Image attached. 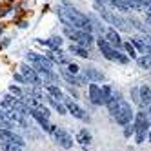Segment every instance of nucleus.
<instances>
[{
	"label": "nucleus",
	"mask_w": 151,
	"mask_h": 151,
	"mask_svg": "<svg viewBox=\"0 0 151 151\" xmlns=\"http://www.w3.org/2000/svg\"><path fill=\"white\" fill-rule=\"evenodd\" d=\"M57 13L60 17V20L66 26H71V27H77V29H84V31H93V26H91V20L82 15L80 11H77L75 7H58Z\"/></svg>",
	"instance_id": "1"
},
{
	"label": "nucleus",
	"mask_w": 151,
	"mask_h": 151,
	"mask_svg": "<svg viewBox=\"0 0 151 151\" xmlns=\"http://www.w3.org/2000/svg\"><path fill=\"white\" fill-rule=\"evenodd\" d=\"M64 35H66L68 38H71V40H75L77 44H80V46H91L93 44V35L89 33V31H84V29H77V27H71V26H66L64 27Z\"/></svg>",
	"instance_id": "2"
},
{
	"label": "nucleus",
	"mask_w": 151,
	"mask_h": 151,
	"mask_svg": "<svg viewBox=\"0 0 151 151\" xmlns=\"http://www.w3.org/2000/svg\"><path fill=\"white\" fill-rule=\"evenodd\" d=\"M96 44H99V47H100V51L104 53V57L107 58V60H113V62H120V64H126L129 58L126 57V55H122L120 51H118L116 47H113L109 42H107L106 38H99L96 40Z\"/></svg>",
	"instance_id": "3"
},
{
	"label": "nucleus",
	"mask_w": 151,
	"mask_h": 151,
	"mask_svg": "<svg viewBox=\"0 0 151 151\" xmlns=\"http://www.w3.org/2000/svg\"><path fill=\"white\" fill-rule=\"evenodd\" d=\"M96 9H99V13H100V17L106 20V22H109L115 29H122V31H127L129 29V22L127 20H124L122 17H118L116 13H113V11H109V9H106L104 6H96Z\"/></svg>",
	"instance_id": "4"
},
{
	"label": "nucleus",
	"mask_w": 151,
	"mask_h": 151,
	"mask_svg": "<svg viewBox=\"0 0 151 151\" xmlns=\"http://www.w3.org/2000/svg\"><path fill=\"white\" fill-rule=\"evenodd\" d=\"M27 62L29 64H33L35 69L40 71V73H51V68H53V64L49 60V57L46 55H38V53H27Z\"/></svg>",
	"instance_id": "5"
},
{
	"label": "nucleus",
	"mask_w": 151,
	"mask_h": 151,
	"mask_svg": "<svg viewBox=\"0 0 151 151\" xmlns=\"http://www.w3.org/2000/svg\"><path fill=\"white\" fill-rule=\"evenodd\" d=\"M113 116H115V120L120 126H127L129 122H131V118H133L131 106H129L127 102H124V100H118V106H116Z\"/></svg>",
	"instance_id": "6"
},
{
	"label": "nucleus",
	"mask_w": 151,
	"mask_h": 151,
	"mask_svg": "<svg viewBox=\"0 0 151 151\" xmlns=\"http://www.w3.org/2000/svg\"><path fill=\"white\" fill-rule=\"evenodd\" d=\"M149 129V116L146 113H137L135 120V133H137V142L142 144L146 140V131Z\"/></svg>",
	"instance_id": "7"
},
{
	"label": "nucleus",
	"mask_w": 151,
	"mask_h": 151,
	"mask_svg": "<svg viewBox=\"0 0 151 151\" xmlns=\"http://www.w3.org/2000/svg\"><path fill=\"white\" fill-rule=\"evenodd\" d=\"M49 133L53 135V138L57 140V144H58L60 147H64V149L73 147V137L66 131V129H60V127H55V126H53Z\"/></svg>",
	"instance_id": "8"
},
{
	"label": "nucleus",
	"mask_w": 151,
	"mask_h": 151,
	"mask_svg": "<svg viewBox=\"0 0 151 151\" xmlns=\"http://www.w3.org/2000/svg\"><path fill=\"white\" fill-rule=\"evenodd\" d=\"M0 142H11V144H18V146H26V140L7 127H0Z\"/></svg>",
	"instance_id": "9"
},
{
	"label": "nucleus",
	"mask_w": 151,
	"mask_h": 151,
	"mask_svg": "<svg viewBox=\"0 0 151 151\" xmlns=\"http://www.w3.org/2000/svg\"><path fill=\"white\" fill-rule=\"evenodd\" d=\"M29 115L33 116L35 120L42 126V129H46V131H51V127H53V126L49 124V116H46L42 111H38L37 107H29Z\"/></svg>",
	"instance_id": "10"
},
{
	"label": "nucleus",
	"mask_w": 151,
	"mask_h": 151,
	"mask_svg": "<svg viewBox=\"0 0 151 151\" xmlns=\"http://www.w3.org/2000/svg\"><path fill=\"white\" fill-rule=\"evenodd\" d=\"M20 71H22V77H24L26 84L42 86V80H40V77L37 75V71H35V69H31V68H27V66H22V68H20Z\"/></svg>",
	"instance_id": "11"
},
{
	"label": "nucleus",
	"mask_w": 151,
	"mask_h": 151,
	"mask_svg": "<svg viewBox=\"0 0 151 151\" xmlns=\"http://www.w3.org/2000/svg\"><path fill=\"white\" fill-rule=\"evenodd\" d=\"M64 102H66V107H68V111H69V113H71L73 116L80 118V120H89V118H88V115L84 113V109H82V107H80L78 104H75L73 100H69L68 96H66V99H64Z\"/></svg>",
	"instance_id": "12"
},
{
	"label": "nucleus",
	"mask_w": 151,
	"mask_h": 151,
	"mask_svg": "<svg viewBox=\"0 0 151 151\" xmlns=\"http://www.w3.org/2000/svg\"><path fill=\"white\" fill-rule=\"evenodd\" d=\"M106 40L109 42L113 47H116V49L124 47V42H122V38H120V37H118V33H116L115 29H107V31H106Z\"/></svg>",
	"instance_id": "13"
},
{
	"label": "nucleus",
	"mask_w": 151,
	"mask_h": 151,
	"mask_svg": "<svg viewBox=\"0 0 151 151\" xmlns=\"http://www.w3.org/2000/svg\"><path fill=\"white\" fill-rule=\"evenodd\" d=\"M89 99L96 106L104 104V100H102V88H99L96 84H89Z\"/></svg>",
	"instance_id": "14"
},
{
	"label": "nucleus",
	"mask_w": 151,
	"mask_h": 151,
	"mask_svg": "<svg viewBox=\"0 0 151 151\" xmlns=\"http://www.w3.org/2000/svg\"><path fill=\"white\" fill-rule=\"evenodd\" d=\"M140 96H138V102L142 106H149L151 104V88L149 86H142V88L138 89Z\"/></svg>",
	"instance_id": "15"
},
{
	"label": "nucleus",
	"mask_w": 151,
	"mask_h": 151,
	"mask_svg": "<svg viewBox=\"0 0 151 151\" xmlns=\"http://www.w3.org/2000/svg\"><path fill=\"white\" fill-rule=\"evenodd\" d=\"M62 77L66 78L69 84H75V86H82V84L86 82L82 77H75V75H73V73H69L68 69H62Z\"/></svg>",
	"instance_id": "16"
},
{
	"label": "nucleus",
	"mask_w": 151,
	"mask_h": 151,
	"mask_svg": "<svg viewBox=\"0 0 151 151\" xmlns=\"http://www.w3.org/2000/svg\"><path fill=\"white\" fill-rule=\"evenodd\" d=\"M69 53H73V55H77V57H82V58H88L89 57L88 49H86L84 46H80V44H71L69 46Z\"/></svg>",
	"instance_id": "17"
},
{
	"label": "nucleus",
	"mask_w": 151,
	"mask_h": 151,
	"mask_svg": "<svg viewBox=\"0 0 151 151\" xmlns=\"http://www.w3.org/2000/svg\"><path fill=\"white\" fill-rule=\"evenodd\" d=\"M47 102H49L53 107H55V109H57L60 115H66V113H68V107L64 106V104H60V102L55 99V96H51V95H49V96H47Z\"/></svg>",
	"instance_id": "18"
},
{
	"label": "nucleus",
	"mask_w": 151,
	"mask_h": 151,
	"mask_svg": "<svg viewBox=\"0 0 151 151\" xmlns=\"http://www.w3.org/2000/svg\"><path fill=\"white\" fill-rule=\"evenodd\" d=\"M77 142H80L82 146H86V144L91 142V135L88 133V129H80V131L77 133Z\"/></svg>",
	"instance_id": "19"
},
{
	"label": "nucleus",
	"mask_w": 151,
	"mask_h": 151,
	"mask_svg": "<svg viewBox=\"0 0 151 151\" xmlns=\"http://www.w3.org/2000/svg\"><path fill=\"white\" fill-rule=\"evenodd\" d=\"M40 44H44L47 47H53V49H58L62 46V40H60V37H53L49 40H40Z\"/></svg>",
	"instance_id": "20"
},
{
	"label": "nucleus",
	"mask_w": 151,
	"mask_h": 151,
	"mask_svg": "<svg viewBox=\"0 0 151 151\" xmlns=\"http://www.w3.org/2000/svg\"><path fill=\"white\" fill-rule=\"evenodd\" d=\"M86 78H89L93 82H99V80H104V75L96 69H86Z\"/></svg>",
	"instance_id": "21"
},
{
	"label": "nucleus",
	"mask_w": 151,
	"mask_h": 151,
	"mask_svg": "<svg viewBox=\"0 0 151 151\" xmlns=\"http://www.w3.org/2000/svg\"><path fill=\"white\" fill-rule=\"evenodd\" d=\"M135 4L138 7V11L151 13V0H135Z\"/></svg>",
	"instance_id": "22"
},
{
	"label": "nucleus",
	"mask_w": 151,
	"mask_h": 151,
	"mask_svg": "<svg viewBox=\"0 0 151 151\" xmlns=\"http://www.w3.org/2000/svg\"><path fill=\"white\" fill-rule=\"evenodd\" d=\"M2 149H4V151H26L24 146L11 144V142H2Z\"/></svg>",
	"instance_id": "23"
},
{
	"label": "nucleus",
	"mask_w": 151,
	"mask_h": 151,
	"mask_svg": "<svg viewBox=\"0 0 151 151\" xmlns=\"http://www.w3.org/2000/svg\"><path fill=\"white\" fill-rule=\"evenodd\" d=\"M46 89H47V93H49L51 96H55V99H60V96H62V91L57 88V86H51V84H47V86H46Z\"/></svg>",
	"instance_id": "24"
},
{
	"label": "nucleus",
	"mask_w": 151,
	"mask_h": 151,
	"mask_svg": "<svg viewBox=\"0 0 151 151\" xmlns=\"http://www.w3.org/2000/svg\"><path fill=\"white\" fill-rule=\"evenodd\" d=\"M138 66H140V68H151V58H149V57L138 58Z\"/></svg>",
	"instance_id": "25"
},
{
	"label": "nucleus",
	"mask_w": 151,
	"mask_h": 151,
	"mask_svg": "<svg viewBox=\"0 0 151 151\" xmlns=\"http://www.w3.org/2000/svg\"><path fill=\"white\" fill-rule=\"evenodd\" d=\"M124 47H126V51L129 53V57H131V58H135V57H137V51H135V47L129 44V42H124Z\"/></svg>",
	"instance_id": "26"
},
{
	"label": "nucleus",
	"mask_w": 151,
	"mask_h": 151,
	"mask_svg": "<svg viewBox=\"0 0 151 151\" xmlns=\"http://www.w3.org/2000/svg\"><path fill=\"white\" fill-rule=\"evenodd\" d=\"M9 91H11V93H13V95L17 96V99H22V100H24V93L20 91L18 88H15V86H11V88H9Z\"/></svg>",
	"instance_id": "27"
},
{
	"label": "nucleus",
	"mask_w": 151,
	"mask_h": 151,
	"mask_svg": "<svg viewBox=\"0 0 151 151\" xmlns=\"http://www.w3.org/2000/svg\"><path fill=\"white\" fill-rule=\"evenodd\" d=\"M68 71L73 73V75H77V73H78V66H75V64H69V66H68Z\"/></svg>",
	"instance_id": "28"
},
{
	"label": "nucleus",
	"mask_w": 151,
	"mask_h": 151,
	"mask_svg": "<svg viewBox=\"0 0 151 151\" xmlns=\"http://www.w3.org/2000/svg\"><path fill=\"white\" fill-rule=\"evenodd\" d=\"M146 20H147V24H151V13H146Z\"/></svg>",
	"instance_id": "29"
},
{
	"label": "nucleus",
	"mask_w": 151,
	"mask_h": 151,
	"mask_svg": "<svg viewBox=\"0 0 151 151\" xmlns=\"http://www.w3.org/2000/svg\"><path fill=\"white\" fill-rule=\"evenodd\" d=\"M149 142H151V133H149Z\"/></svg>",
	"instance_id": "30"
},
{
	"label": "nucleus",
	"mask_w": 151,
	"mask_h": 151,
	"mask_svg": "<svg viewBox=\"0 0 151 151\" xmlns=\"http://www.w3.org/2000/svg\"><path fill=\"white\" fill-rule=\"evenodd\" d=\"M149 115H151V107H149Z\"/></svg>",
	"instance_id": "31"
},
{
	"label": "nucleus",
	"mask_w": 151,
	"mask_h": 151,
	"mask_svg": "<svg viewBox=\"0 0 151 151\" xmlns=\"http://www.w3.org/2000/svg\"><path fill=\"white\" fill-rule=\"evenodd\" d=\"M0 33H2V31H0Z\"/></svg>",
	"instance_id": "32"
}]
</instances>
